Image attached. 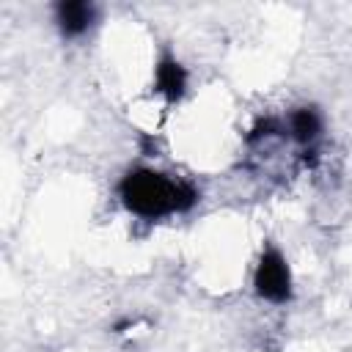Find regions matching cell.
<instances>
[{
	"instance_id": "7a4b0ae2",
	"label": "cell",
	"mask_w": 352,
	"mask_h": 352,
	"mask_svg": "<svg viewBox=\"0 0 352 352\" xmlns=\"http://www.w3.org/2000/svg\"><path fill=\"white\" fill-rule=\"evenodd\" d=\"M253 292L272 305H286L294 294L292 267L283 256V250L272 242H267L258 253V261L253 267Z\"/></svg>"
},
{
	"instance_id": "277c9868",
	"label": "cell",
	"mask_w": 352,
	"mask_h": 352,
	"mask_svg": "<svg viewBox=\"0 0 352 352\" xmlns=\"http://www.w3.org/2000/svg\"><path fill=\"white\" fill-rule=\"evenodd\" d=\"M187 69L182 66V60L170 52H165L157 66H154V91L168 102V104H176L182 102V96L187 94Z\"/></svg>"
},
{
	"instance_id": "3957f363",
	"label": "cell",
	"mask_w": 352,
	"mask_h": 352,
	"mask_svg": "<svg viewBox=\"0 0 352 352\" xmlns=\"http://www.w3.org/2000/svg\"><path fill=\"white\" fill-rule=\"evenodd\" d=\"M96 6L88 0H60L52 8V22L63 38H82L96 25Z\"/></svg>"
},
{
	"instance_id": "6da1fadb",
	"label": "cell",
	"mask_w": 352,
	"mask_h": 352,
	"mask_svg": "<svg viewBox=\"0 0 352 352\" xmlns=\"http://www.w3.org/2000/svg\"><path fill=\"white\" fill-rule=\"evenodd\" d=\"M116 195L129 214L148 223L184 214L201 201V190L192 182L151 165H135L124 170L116 184Z\"/></svg>"
},
{
	"instance_id": "5b68a950",
	"label": "cell",
	"mask_w": 352,
	"mask_h": 352,
	"mask_svg": "<svg viewBox=\"0 0 352 352\" xmlns=\"http://www.w3.org/2000/svg\"><path fill=\"white\" fill-rule=\"evenodd\" d=\"M283 126H286V138H292L294 143L308 148L322 138L324 116H322V110L316 104H300L283 118Z\"/></svg>"
}]
</instances>
